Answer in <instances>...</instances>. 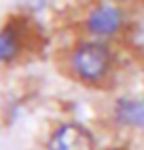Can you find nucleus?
<instances>
[{"label":"nucleus","mask_w":144,"mask_h":150,"mask_svg":"<svg viewBox=\"0 0 144 150\" xmlns=\"http://www.w3.org/2000/svg\"><path fill=\"white\" fill-rule=\"evenodd\" d=\"M126 26V13L120 6L111 2H100L88 11L84 18V28L93 39H111L119 35Z\"/></svg>","instance_id":"obj_2"},{"label":"nucleus","mask_w":144,"mask_h":150,"mask_svg":"<svg viewBox=\"0 0 144 150\" xmlns=\"http://www.w3.org/2000/svg\"><path fill=\"white\" fill-rule=\"evenodd\" d=\"M113 64V51L100 39L79 42L70 55V68L79 81L86 84L100 82L110 73Z\"/></svg>","instance_id":"obj_1"},{"label":"nucleus","mask_w":144,"mask_h":150,"mask_svg":"<svg viewBox=\"0 0 144 150\" xmlns=\"http://www.w3.org/2000/svg\"><path fill=\"white\" fill-rule=\"evenodd\" d=\"M22 51V39L11 26L0 28V64L13 62Z\"/></svg>","instance_id":"obj_5"},{"label":"nucleus","mask_w":144,"mask_h":150,"mask_svg":"<svg viewBox=\"0 0 144 150\" xmlns=\"http://www.w3.org/2000/svg\"><path fill=\"white\" fill-rule=\"evenodd\" d=\"M111 150H124V148H111Z\"/></svg>","instance_id":"obj_6"},{"label":"nucleus","mask_w":144,"mask_h":150,"mask_svg":"<svg viewBox=\"0 0 144 150\" xmlns=\"http://www.w3.org/2000/svg\"><path fill=\"white\" fill-rule=\"evenodd\" d=\"M48 150H95V137L82 125L67 123L51 134Z\"/></svg>","instance_id":"obj_3"},{"label":"nucleus","mask_w":144,"mask_h":150,"mask_svg":"<svg viewBox=\"0 0 144 150\" xmlns=\"http://www.w3.org/2000/svg\"><path fill=\"white\" fill-rule=\"evenodd\" d=\"M113 114H115V121L119 125L144 130V97L140 99L122 97L115 103Z\"/></svg>","instance_id":"obj_4"}]
</instances>
